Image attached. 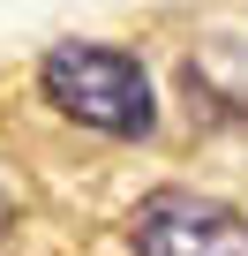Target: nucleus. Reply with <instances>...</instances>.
Returning a JSON list of instances; mask_svg holds the SVG:
<instances>
[{"label":"nucleus","mask_w":248,"mask_h":256,"mask_svg":"<svg viewBox=\"0 0 248 256\" xmlns=\"http://www.w3.org/2000/svg\"><path fill=\"white\" fill-rule=\"evenodd\" d=\"M38 90L53 98V113H68L90 136L143 144L158 128V90H151L143 60L120 53V46H98V38H60L38 60Z\"/></svg>","instance_id":"obj_1"},{"label":"nucleus","mask_w":248,"mask_h":256,"mask_svg":"<svg viewBox=\"0 0 248 256\" xmlns=\"http://www.w3.org/2000/svg\"><path fill=\"white\" fill-rule=\"evenodd\" d=\"M136 256H248V211L203 188H151L128 218Z\"/></svg>","instance_id":"obj_2"},{"label":"nucleus","mask_w":248,"mask_h":256,"mask_svg":"<svg viewBox=\"0 0 248 256\" xmlns=\"http://www.w3.org/2000/svg\"><path fill=\"white\" fill-rule=\"evenodd\" d=\"M8 234H15V188L0 181V241H8Z\"/></svg>","instance_id":"obj_3"}]
</instances>
